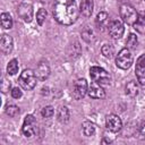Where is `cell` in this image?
I'll list each match as a JSON object with an SVG mask.
<instances>
[{
	"label": "cell",
	"mask_w": 145,
	"mask_h": 145,
	"mask_svg": "<svg viewBox=\"0 0 145 145\" xmlns=\"http://www.w3.org/2000/svg\"><path fill=\"white\" fill-rule=\"evenodd\" d=\"M79 11L75 0H56L53 17L61 25H71L78 18Z\"/></svg>",
	"instance_id": "cell-1"
},
{
	"label": "cell",
	"mask_w": 145,
	"mask_h": 145,
	"mask_svg": "<svg viewBox=\"0 0 145 145\" xmlns=\"http://www.w3.org/2000/svg\"><path fill=\"white\" fill-rule=\"evenodd\" d=\"M36 80H37V77L35 75V71H33L32 69H25L19 75V78H18V83L20 87L26 91L33 89L36 86Z\"/></svg>",
	"instance_id": "cell-2"
},
{
	"label": "cell",
	"mask_w": 145,
	"mask_h": 145,
	"mask_svg": "<svg viewBox=\"0 0 145 145\" xmlns=\"http://www.w3.org/2000/svg\"><path fill=\"white\" fill-rule=\"evenodd\" d=\"M119 14H120L122 22L126 23L127 25H134L138 18V14H137L136 9L128 3H123L120 6Z\"/></svg>",
	"instance_id": "cell-3"
},
{
	"label": "cell",
	"mask_w": 145,
	"mask_h": 145,
	"mask_svg": "<svg viewBox=\"0 0 145 145\" xmlns=\"http://www.w3.org/2000/svg\"><path fill=\"white\" fill-rule=\"evenodd\" d=\"M89 76L93 82L100 85H109L110 84V75L109 72L99 66H93L89 68Z\"/></svg>",
	"instance_id": "cell-4"
},
{
	"label": "cell",
	"mask_w": 145,
	"mask_h": 145,
	"mask_svg": "<svg viewBox=\"0 0 145 145\" xmlns=\"http://www.w3.org/2000/svg\"><path fill=\"white\" fill-rule=\"evenodd\" d=\"M116 65L120 69H129L133 65V54L128 48L121 49L116 57Z\"/></svg>",
	"instance_id": "cell-5"
},
{
	"label": "cell",
	"mask_w": 145,
	"mask_h": 145,
	"mask_svg": "<svg viewBox=\"0 0 145 145\" xmlns=\"http://www.w3.org/2000/svg\"><path fill=\"white\" fill-rule=\"evenodd\" d=\"M37 122L33 114H27L24 119V123L22 127V133L25 137H32L36 134Z\"/></svg>",
	"instance_id": "cell-6"
},
{
	"label": "cell",
	"mask_w": 145,
	"mask_h": 145,
	"mask_svg": "<svg viewBox=\"0 0 145 145\" xmlns=\"http://www.w3.org/2000/svg\"><path fill=\"white\" fill-rule=\"evenodd\" d=\"M87 89H88V84H87L86 79L85 78H79L74 83L71 94L75 97V100H80L86 95Z\"/></svg>",
	"instance_id": "cell-7"
},
{
	"label": "cell",
	"mask_w": 145,
	"mask_h": 145,
	"mask_svg": "<svg viewBox=\"0 0 145 145\" xmlns=\"http://www.w3.org/2000/svg\"><path fill=\"white\" fill-rule=\"evenodd\" d=\"M17 14L25 23H29L33 19V5L28 1L22 2L18 6Z\"/></svg>",
	"instance_id": "cell-8"
},
{
	"label": "cell",
	"mask_w": 145,
	"mask_h": 145,
	"mask_svg": "<svg viewBox=\"0 0 145 145\" xmlns=\"http://www.w3.org/2000/svg\"><path fill=\"white\" fill-rule=\"evenodd\" d=\"M105 127L111 133H118L122 128V121L117 114H108L105 118Z\"/></svg>",
	"instance_id": "cell-9"
},
{
	"label": "cell",
	"mask_w": 145,
	"mask_h": 145,
	"mask_svg": "<svg viewBox=\"0 0 145 145\" xmlns=\"http://www.w3.org/2000/svg\"><path fill=\"white\" fill-rule=\"evenodd\" d=\"M135 72L137 80L140 85H145V53L140 54L138 59L136 60V67H135Z\"/></svg>",
	"instance_id": "cell-10"
},
{
	"label": "cell",
	"mask_w": 145,
	"mask_h": 145,
	"mask_svg": "<svg viewBox=\"0 0 145 145\" xmlns=\"http://www.w3.org/2000/svg\"><path fill=\"white\" fill-rule=\"evenodd\" d=\"M109 34L112 39L114 40H118L120 39L122 35H123V32H125V27H123V24L121 20L119 19H116V20H112L110 24H109Z\"/></svg>",
	"instance_id": "cell-11"
},
{
	"label": "cell",
	"mask_w": 145,
	"mask_h": 145,
	"mask_svg": "<svg viewBox=\"0 0 145 145\" xmlns=\"http://www.w3.org/2000/svg\"><path fill=\"white\" fill-rule=\"evenodd\" d=\"M87 94L91 99H102L105 96V92L102 87V85L95 83V82H92L89 85H88V89H87Z\"/></svg>",
	"instance_id": "cell-12"
},
{
	"label": "cell",
	"mask_w": 145,
	"mask_h": 145,
	"mask_svg": "<svg viewBox=\"0 0 145 145\" xmlns=\"http://www.w3.org/2000/svg\"><path fill=\"white\" fill-rule=\"evenodd\" d=\"M12 48H14L12 37L9 36V35H7V34H3L1 36V40H0V49H1V52L3 54H9L12 51Z\"/></svg>",
	"instance_id": "cell-13"
},
{
	"label": "cell",
	"mask_w": 145,
	"mask_h": 145,
	"mask_svg": "<svg viewBox=\"0 0 145 145\" xmlns=\"http://www.w3.org/2000/svg\"><path fill=\"white\" fill-rule=\"evenodd\" d=\"M35 75H36L39 80H41V82L45 80L49 77V75H50V67H49V65L46 62H44V61L40 62L37 65L36 69H35Z\"/></svg>",
	"instance_id": "cell-14"
},
{
	"label": "cell",
	"mask_w": 145,
	"mask_h": 145,
	"mask_svg": "<svg viewBox=\"0 0 145 145\" xmlns=\"http://www.w3.org/2000/svg\"><path fill=\"white\" fill-rule=\"evenodd\" d=\"M93 8H94L93 0H82L79 6V12L84 17H89L93 12Z\"/></svg>",
	"instance_id": "cell-15"
},
{
	"label": "cell",
	"mask_w": 145,
	"mask_h": 145,
	"mask_svg": "<svg viewBox=\"0 0 145 145\" xmlns=\"http://www.w3.org/2000/svg\"><path fill=\"white\" fill-rule=\"evenodd\" d=\"M125 92L128 96L130 97H135L138 95L139 93V88H138V85L135 80H130L126 84V87H125Z\"/></svg>",
	"instance_id": "cell-16"
},
{
	"label": "cell",
	"mask_w": 145,
	"mask_h": 145,
	"mask_svg": "<svg viewBox=\"0 0 145 145\" xmlns=\"http://www.w3.org/2000/svg\"><path fill=\"white\" fill-rule=\"evenodd\" d=\"M95 22H96V25H97L99 28L103 29L104 27H106L108 24H109V15H108V12H105V11L99 12L97 16H96V20Z\"/></svg>",
	"instance_id": "cell-17"
},
{
	"label": "cell",
	"mask_w": 145,
	"mask_h": 145,
	"mask_svg": "<svg viewBox=\"0 0 145 145\" xmlns=\"http://www.w3.org/2000/svg\"><path fill=\"white\" fill-rule=\"evenodd\" d=\"M82 127H83V133H84L85 136L91 137V136H93L95 134L96 126H95L94 122H92V121H84Z\"/></svg>",
	"instance_id": "cell-18"
},
{
	"label": "cell",
	"mask_w": 145,
	"mask_h": 145,
	"mask_svg": "<svg viewBox=\"0 0 145 145\" xmlns=\"http://www.w3.org/2000/svg\"><path fill=\"white\" fill-rule=\"evenodd\" d=\"M69 109L65 105H61L59 109H58V120L61 122V123H66L68 122L69 120Z\"/></svg>",
	"instance_id": "cell-19"
},
{
	"label": "cell",
	"mask_w": 145,
	"mask_h": 145,
	"mask_svg": "<svg viewBox=\"0 0 145 145\" xmlns=\"http://www.w3.org/2000/svg\"><path fill=\"white\" fill-rule=\"evenodd\" d=\"M133 26L138 33L145 34V15H138L137 20Z\"/></svg>",
	"instance_id": "cell-20"
},
{
	"label": "cell",
	"mask_w": 145,
	"mask_h": 145,
	"mask_svg": "<svg viewBox=\"0 0 145 145\" xmlns=\"http://www.w3.org/2000/svg\"><path fill=\"white\" fill-rule=\"evenodd\" d=\"M1 26L5 29H10L12 27V18L8 12L1 14Z\"/></svg>",
	"instance_id": "cell-21"
},
{
	"label": "cell",
	"mask_w": 145,
	"mask_h": 145,
	"mask_svg": "<svg viewBox=\"0 0 145 145\" xmlns=\"http://www.w3.org/2000/svg\"><path fill=\"white\" fill-rule=\"evenodd\" d=\"M18 68H19L18 61L16 59H11L9 61L8 66H7V72H8V75H11V76L16 75L18 72Z\"/></svg>",
	"instance_id": "cell-22"
},
{
	"label": "cell",
	"mask_w": 145,
	"mask_h": 145,
	"mask_svg": "<svg viewBox=\"0 0 145 145\" xmlns=\"http://www.w3.org/2000/svg\"><path fill=\"white\" fill-rule=\"evenodd\" d=\"M137 43H138V40H137V36L135 35V34H129V36H128V39H127V41H126V45H127V48L130 50V49H135L136 46H137Z\"/></svg>",
	"instance_id": "cell-23"
},
{
	"label": "cell",
	"mask_w": 145,
	"mask_h": 145,
	"mask_svg": "<svg viewBox=\"0 0 145 145\" xmlns=\"http://www.w3.org/2000/svg\"><path fill=\"white\" fill-rule=\"evenodd\" d=\"M46 15H48V12H46V10L43 9V8L39 9V11L36 12V22H37V24H39L40 26L43 25V23L45 22V19H46Z\"/></svg>",
	"instance_id": "cell-24"
},
{
	"label": "cell",
	"mask_w": 145,
	"mask_h": 145,
	"mask_svg": "<svg viewBox=\"0 0 145 145\" xmlns=\"http://www.w3.org/2000/svg\"><path fill=\"white\" fill-rule=\"evenodd\" d=\"M6 113L9 117H16L17 114H19V108L15 104H8L6 106Z\"/></svg>",
	"instance_id": "cell-25"
},
{
	"label": "cell",
	"mask_w": 145,
	"mask_h": 145,
	"mask_svg": "<svg viewBox=\"0 0 145 145\" xmlns=\"http://www.w3.org/2000/svg\"><path fill=\"white\" fill-rule=\"evenodd\" d=\"M101 52L102 54L105 57V58H111L113 56V48L111 44H104L102 48H101Z\"/></svg>",
	"instance_id": "cell-26"
},
{
	"label": "cell",
	"mask_w": 145,
	"mask_h": 145,
	"mask_svg": "<svg viewBox=\"0 0 145 145\" xmlns=\"http://www.w3.org/2000/svg\"><path fill=\"white\" fill-rule=\"evenodd\" d=\"M41 114H42L43 118H51V117L54 114V109H53V106H51V105L44 106V108L42 109V111H41Z\"/></svg>",
	"instance_id": "cell-27"
},
{
	"label": "cell",
	"mask_w": 145,
	"mask_h": 145,
	"mask_svg": "<svg viewBox=\"0 0 145 145\" xmlns=\"http://www.w3.org/2000/svg\"><path fill=\"white\" fill-rule=\"evenodd\" d=\"M82 36H83V39L86 41V42H91L93 39H94V33H93V31L91 29V28H85L83 32H82Z\"/></svg>",
	"instance_id": "cell-28"
},
{
	"label": "cell",
	"mask_w": 145,
	"mask_h": 145,
	"mask_svg": "<svg viewBox=\"0 0 145 145\" xmlns=\"http://www.w3.org/2000/svg\"><path fill=\"white\" fill-rule=\"evenodd\" d=\"M11 96H12L14 99H20V97L23 96L22 89H20L19 87H14V88L11 89Z\"/></svg>",
	"instance_id": "cell-29"
},
{
	"label": "cell",
	"mask_w": 145,
	"mask_h": 145,
	"mask_svg": "<svg viewBox=\"0 0 145 145\" xmlns=\"http://www.w3.org/2000/svg\"><path fill=\"white\" fill-rule=\"evenodd\" d=\"M138 138L142 140H145V120L142 122V125L138 129Z\"/></svg>",
	"instance_id": "cell-30"
},
{
	"label": "cell",
	"mask_w": 145,
	"mask_h": 145,
	"mask_svg": "<svg viewBox=\"0 0 145 145\" xmlns=\"http://www.w3.org/2000/svg\"><path fill=\"white\" fill-rule=\"evenodd\" d=\"M9 88H10V82H7V80L3 78L2 82H1V91H2L3 93H6L7 91H9Z\"/></svg>",
	"instance_id": "cell-31"
}]
</instances>
